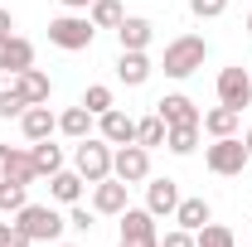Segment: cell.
I'll return each mask as SVG.
<instances>
[{
  "label": "cell",
  "instance_id": "27",
  "mask_svg": "<svg viewBox=\"0 0 252 247\" xmlns=\"http://www.w3.org/2000/svg\"><path fill=\"white\" fill-rule=\"evenodd\" d=\"M194 247H238V243H233V233H228L223 223H204V228L194 233Z\"/></svg>",
  "mask_w": 252,
  "mask_h": 247
},
{
  "label": "cell",
  "instance_id": "28",
  "mask_svg": "<svg viewBox=\"0 0 252 247\" xmlns=\"http://www.w3.org/2000/svg\"><path fill=\"white\" fill-rule=\"evenodd\" d=\"M25 189H30V185H15V180H0V209H5V214H20V209L30 204V199H25Z\"/></svg>",
  "mask_w": 252,
  "mask_h": 247
},
{
  "label": "cell",
  "instance_id": "16",
  "mask_svg": "<svg viewBox=\"0 0 252 247\" xmlns=\"http://www.w3.org/2000/svg\"><path fill=\"white\" fill-rule=\"evenodd\" d=\"M20 126H25V136L30 141H49L54 131H59V117L39 102V107H25V117H20Z\"/></svg>",
  "mask_w": 252,
  "mask_h": 247
},
{
  "label": "cell",
  "instance_id": "41",
  "mask_svg": "<svg viewBox=\"0 0 252 247\" xmlns=\"http://www.w3.org/2000/svg\"><path fill=\"white\" fill-rule=\"evenodd\" d=\"M117 247H131V243H117Z\"/></svg>",
  "mask_w": 252,
  "mask_h": 247
},
{
  "label": "cell",
  "instance_id": "37",
  "mask_svg": "<svg viewBox=\"0 0 252 247\" xmlns=\"http://www.w3.org/2000/svg\"><path fill=\"white\" fill-rule=\"evenodd\" d=\"M10 151H15V146H0V175H5V165H10Z\"/></svg>",
  "mask_w": 252,
  "mask_h": 247
},
{
  "label": "cell",
  "instance_id": "26",
  "mask_svg": "<svg viewBox=\"0 0 252 247\" xmlns=\"http://www.w3.org/2000/svg\"><path fill=\"white\" fill-rule=\"evenodd\" d=\"M165 146H170L175 155H189L194 146H199V126H170V131H165Z\"/></svg>",
  "mask_w": 252,
  "mask_h": 247
},
{
  "label": "cell",
  "instance_id": "33",
  "mask_svg": "<svg viewBox=\"0 0 252 247\" xmlns=\"http://www.w3.org/2000/svg\"><path fill=\"white\" fill-rule=\"evenodd\" d=\"M160 247H194V233L175 228V233H165V238H160Z\"/></svg>",
  "mask_w": 252,
  "mask_h": 247
},
{
  "label": "cell",
  "instance_id": "12",
  "mask_svg": "<svg viewBox=\"0 0 252 247\" xmlns=\"http://www.w3.org/2000/svg\"><path fill=\"white\" fill-rule=\"evenodd\" d=\"M126 180H117V175H107V180H97V189H93V209L97 214H122L126 209Z\"/></svg>",
  "mask_w": 252,
  "mask_h": 247
},
{
  "label": "cell",
  "instance_id": "11",
  "mask_svg": "<svg viewBox=\"0 0 252 247\" xmlns=\"http://www.w3.org/2000/svg\"><path fill=\"white\" fill-rule=\"evenodd\" d=\"M20 68H34V44L20 34H0V73H20Z\"/></svg>",
  "mask_w": 252,
  "mask_h": 247
},
{
  "label": "cell",
  "instance_id": "14",
  "mask_svg": "<svg viewBox=\"0 0 252 247\" xmlns=\"http://www.w3.org/2000/svg\"><path fill=\"white\" fill-rule=\"evenodd\" d=\"M97 126H102V141H107V146H126V141H136V122H131L126 112H117V107L102 112Z\"/></svg>",
  "mask_w": 252,
  "mask_h": 247
},
{
  "label": "cell",
  "instance_id": "42",
  "mask_svg": "<svg viewBox=\"0 0 252 247\" xmlns=\"http://www.w3.org/2000/svg\"><path fill=\"white\" fill-rule=\"evenodd\" d=\"M248 73H252V68H248Z\"/></svg>",
  "mask_w": 252,
  "mask_h": 247
},
{
  "label": "cell",
  "instance_id": "39",
  "mask_svg": "<svg viewBox=\"0 0 252 247\" xmlns=\"http://www.w3.org/2000/svg\"><path fill=\"white\" fill-rule=\"evenodd\" d=\"M248 34H252V15H248Z\"/></svg>",
  "mask_w": 252,
  "mask_h": 247
},
{
  "label": "cell",
  "instance_id": "23",
  "mask_svg": "<svg viewBox=\"0 0 252 247\" xmlns=\"http://www.w3.org/2000/svg\"><path fill=\"white\" fill-rule=\"evenodd\" d=\"M30 155H34V170H39V180L63 170V151L54 146V141H34V151H30Z\"/></svg>",
  "mask_w": 252,
  "mask_h": 247
},
{
  "label": "cell",
  "instance_id": "32",
  "mask_svg": "<svg viewBox=\"0 0 252 247\" xmlns=\"http://www.w3.org/2000/svg\"><path fill=\"white\" fill-rule=\"evenodd\" d=\"M0 117H25V102H20V97L10 93V88L0 93Z\"/></svg>",
  "mask_w": 252,
  "mask_h": 247
},
{
  "label": "cell",
  "instance_id": "13",
  "mask_svg": "<svg viewBox=\"0 0 252 247\" xmlns=\"http://www.w3.org/2000/svg\"><path fill=\"white\" fill-rule=\"evenodd\" d=\"M117 78H122L126 88H141V83L151 78V59H146V49H122V59H117Z\"/></svg>",
  "mask_w": 252,
  "mask_h": 247
},
{
  "label": "cell",
  "instance_id": "4",
  "mask_svg": "<svg viewBox=\"0 0 252 247\" xmlns=\"http://www.w3.org/2000/svg\"><path fill=\"white\" fill-rule=\"evenodd\" d=\"M93 34H97V25L88 20V15H59L54 25H49V44H59V49H68V54H78V49H88L93 44Z\"/></svg>",
  "mask_w": 252,
  "mask_h": 247
},
{
  "label": "cell",
  "instance_id": "21",
  "mask_svg": "<svg viewBox=\"0 0 252 247\" xmlns=\"http://www.w3.org/2000/svg\"><path fill=\"white\" fill-rule=\"evenodd\" d=\"M59 131H63V136H73V141L93 136V112H88V107H68V112L59 117Z\"/></svg>",
  "mask_w": 252,
  "mask_h": 247
},
{
  "label": "cell",
  "instance_id": "38",
  "mask_svg": "<svg viewBox=\"0 0 252 247\" xmlns=\"http://www.w3.org/2000/svg\"><path fill=\"white\" fill-rule=\"evenodd\" d=\"M243 146H248V155H252V131H248V136H243Z\"/></svg>",
  "mask_w": 252,
  "mask_h": 247
},
{
  "label": "cell",
  "instance_id": "5",
  "mask_svg": "<svg viewBox=\"0 0 252 247\" xmlns=\"http://www.w3.org/2000/svg\"><path fill=\"white\" fill-rule=\"evenodd\" d=\"M204 160H209L214 175H243V165H248L252 155H248V146H243L238 136H219V141L204 151Z\"/></svg>",
  "mask_w": 252,
  "mask_h": 247
},
{
  "label": "cell",
  "instance_id": "3",
  "mask_svg": "<svg viewBox=\"0 0 252 247\" xmlns=\"http://www.w3.org/2000/svg\"><path fill=\"white\" fill-rule=\"evenodd\" d=\"M73 165H78V175H83L88 185H97V180L112 175V146H107L102 136H83L78 151H73Z\"/></svg>",
  "mask_w": 252,
  "mask_h": 247
},
{
  "label": "cell",
  "instance_id": "35",
  "mask_svg": "<svg viewBox=\"0 0 252 247\" xmlns=\"http://www.w3.org/2000/svg\"><path fill=\"white\" fill-rule=\"evenodd\" d=\"M88 5H93V0H63V10H73V15H78V10H88Z\"/></svg>",
  "mask_w": 252,
  "mask_h": 247
},
{
  "label": "cell",
  "instance_id": "6",
  "mask_svg": "<svg viewBox=\"0 0 252 247\" xmlns=\"http://www.w3.org/2000/svg\"><path fill=\"white\" fill-rule=\"evenodd\" d=\"M112 175L126 180V185H141V180L151 175V151H146V146H136V141L117 146V151H112Z\"/></svg>",
  "mask_w": 252,
  "mask_h": 247
},
{
  "label": "cell",
  "instance_id": "15",
  "mask_svg": "<svg viewBox=\"0 0 252 247\" xmlns=\"http://www.w3.org/2000/svg\"><path fill=\"white\" fill-rule=\"evenodd\" d=\"M146 209H151V214H175V209H180V185H175V180H151V185H146Z\"/></svg>",
  "mask_w": 252,
  "mask_h": 247
},
{
  "label": "cell",
  "instance_id": "1",
  "mask_svg": "<svg viewBox=\"0 0 252 247\" xmlns=\"http://www.w3.org/2000/svg\"><path fill=\"white\" fill-rule=\"evenodd\" d=\"M209 59V44L199 39V34H180V39H170L165 44V78H189V73H199Z\"/></svg>",
  "mask_w": 252,
  "mask_h": 247
},
{
  "label": "cell",
  "instance_id": "31",
  "mask_svg": "<svg viewBox=\"0 0 252 247\" xmlns=\"http://www.w3.org/2000/svg\"><path fill=\"white\" fill-rule=\"evenodd\" d=\"M0 247H30V238H25L15 223H0Z\"/></svg>",
  "mask_w": 252,
  "mask_h": 247
},
{
  "label": "cell",
  "instance_id": "40",
  "mask_svg": "<svg viewBox=\"0 0 252 247\" xmlns=\"http://www.w3.org/2000/svg\"><path fill=\"white\" fill-rule=\"evenodd\" d=\"M63 247H78V243H63Z\"/></svg>",
  "mask_w": 252,
  "mask_h": 247
},
{
  "label": "cell",
  "instance_id": "20",
  "mask_svg": "<svg viewBox=\"0 0 252 247\" xmlns=\"http://www.w3.org/2000/svg\"><path fill=\"white\" fill-rule=\"evenodd\" d=\"M209 218H214L209 199H180V209H175V223H180L185 233H199V228H204Z\"/></svg>",
  "mask_w": 252,
  "mask_h": 247
},
{
  "label": "cell",
  "instance_id": "36",
  "mask_svg": "<svg viewBox=\"0 0 252 247\" xmlns=\"http://www.w3.org/2000/svg\"><path fill=\"white\" fill-rule=\"evenodd\" d=\"M15 30V20H10V10H0V34H10Z\"/></svg>",
  "mask_w": 252,
  "mask_h": 247
},
{
  "label": "cell",
  "instance_id": "7",
  "mask_svg": "<svg viewBox=\"0 0 252 247\" xmlns=\"http://www.w3.org/2000/svg\"><path fill=\"white\" fill-rule=\"evenodd\" d=\"M122 243L131 247H160V233H156V214L151 209H122Z\"/></svg>",
  "mask_w": 252,
  "mask_h": 247
},
{
  "label": "cell",
  "instance_id": "24",
  "mask_svg": "<svg viewBox=\"0 0 252 247\" xmlns=\"http://www.w3.org/2000/svg\"><path fill=\"white\" fill-rule=\"evenodd\" d=\"M88 20H93L97 30H117V25L126 20V10L117 5V0H93V5H88Z\"/></svg>",
  "mask_w": 252,
  "mask_h": 247
},
{
  "label": "cell",
  "instance_id": "30",
  "mask_svg": "<svg viewBox=\"0 0 252 247\" xmlns=\"http://www.w3.org/2000/svg\"><path fill=\"white\" fill-rule=\"evenodd\" d=\"M223 5H228V0H189V10H194L199 20H219Z\"/></svg>",
  "mask_w": 252,
  "mask_h": 247
},
{
  "label": "cell",
  "instance_id": "9",
  "mask_svg": "<svg viewBox=\"0 0 252 247\" xmlns=\"http://www.w3.org/2000/svg\"><path fill=\"white\" fill-rule=\"evenodd\" d=\"M219 102L223 107H238V112L252 102V73L248 68H223L219 73Z\"/></svg>",
  "mask_w": 252,
  "mask_h": 247
},
{
  "label": "cell",
  "instance_id": "18",
  "mask_svg": "<svg viewBox=\"0 0 252 247\" xmlns=\"http://www.w3.org/2000/svg\"><path fill=\"white\" fill-rule=\"evenodd\" d=\"M83 185H88V180H83L78 170H59V175H49V194H54L59 204H78V199H83Z\"/></svg>",
  "mask_w": 252,
  "mask_h": 247
},
{
  "label": "cell",
  "instance_id": "25",
  "mask_svg": "<svg viewBox=\"0 0 252 247\" xmlns=\"http://www.w3.org/2000/svg\"><path fill=\"white\" fill-rule=\"evenodd\" d=\"M165 131H170V126L160 122V117H146V122H136V146L156 151V146H165Z\"/></svg>",
  "mask_w": 252,
  "mask_h": 247
},
{
  "label": "cell",
  "instance_id": "19",
  "mask_svg": "<svg viewBox=\"0 0 252 247\" xmlns=\"http://www.w3.org/2000/svg\"><path fill=\"white\" fill-rule=\"evenodd\" d=\"M238 122H243V112H238V107H214V112H204V131H209V136H214V141H219V136H233V131H238Z\"/></svg>",
  "mask_w": 252,
  "mask_h": 247
},
{
  "label": "cell",
  "instance_id": "22",
  "mask_svg": "<svg viewBox=\"0 0 252 247\" xmlns=\"http://www.w3.org/2000/svg\"><path fill=\"white\" fill-rule=\"evenodd\" d=\"M0 180L34 185V180H39V170H34V155H30V151H10V165H5V175H0Z\"/></svg>",
  "mask_w": 252,
  "mask_h": 247
},
{
  "label": "cell",
  "instance_id": "17",
  "mask_svg": "<svg viewBox=\"0 0 252 247\" xmlns=\"http://www.w3.org/2000/svg\"><path fill=\"white\" fill-rule=\"evenodd\" d=\"M151 34H156V25H151V20H141V15H126L122 25H117L122 49H146V44H151Z\"/></svg>",
  "mask_w": 252,
  "mask_h": 247
},
{
  "label": "cell",
  "instance_id": "34",
  "mask_svg": "<svg viewBox=\"0 0 252 247\" xmlns=\"http://www.w3.org/2000/svg\"><path fill=\"white\" fill-rule=\"evenodd\" d=\"M68 228H78V233H88V228H93V214L73 204V214H68Z\"/></svg>",
  "mask_w": 252,
  "mask_h": 247
},
{
  "label": "cell",
  "instance_id": "29",
  "mask_svg": "<svg viewBox=\"0 0 252 247\" xmlns=\"http://www.w3.org/2000/svg\"><path fill=\"white\" fill-rule=\"evenodd\" d=\"M83 107H88L93 117H102V112H112V88H102V83H93V88H88V97H83Z\"/></svg>",
  "mask_w": 252,
  "mask_h": 247
},
{
  "label": "cell",
  "instance_id": "2",
  "mask_svg": "<svg viewBox=\"0 0 252 247\" xmlns=\"http://www.w3.org/2000/svg\"><path fill=\"white\" fill-rule=\"evenodd\" d=\"M15 228H20L30 243H59L63 228H68V218H59L49 204H25V209L15 214Z\"/></svg>",
  "mask_w": 252,
  "mask_h": 247
},
{
  "label": "cell",
  "instance_id": "10",
  "mask_svg": "<svg viewBox=\"0 0 252 247\" xmlns=\"http://www.w3.org/2000/svg\"><path fill=\"white\" fill-rule=\"evenodd\" d=\"M156 117H160L165 126H199V122H204V117H199V107H194L185 93H165V97L156 102Z\"/></svg>",
  "mask_w": 252,
  "mask_h": 247
},
{
  "label": "cell",
  "instance_id": "8",
  "mask_svg": "<svg viewBox=\"0 0 252 247\" xmlns=\"http://www.w3.org/2000/svg\"><path fill=\"white\" fill-rule=\"evenodd\" d=\"M10 93L20 97L25 107H39V102H49V73H39V68H20V73H10Z\"/></svg>",
  "mask_w": 252,
  "mask_h": 247
}]
</instances>
